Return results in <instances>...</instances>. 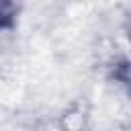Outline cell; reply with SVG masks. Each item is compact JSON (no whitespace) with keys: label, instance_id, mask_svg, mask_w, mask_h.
<instances>
[{"label":"cell","instance_id":"1","mask_svg":"<svg viewBox=\"0 0 131 131\" xmlns=\"http://www.w3.org/2000/svg\"><path fill=\"white\" fill-rule=\"evenodd\" d=\"M16 23L14 0H0V29H12Z\"/></svg>","mask_w":131,"mask_h":131}]
</instances>
